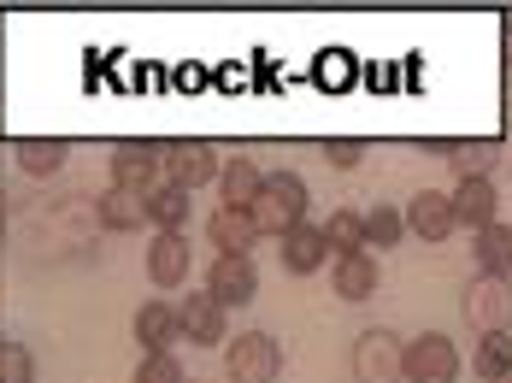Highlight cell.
<instances>
[{"instance_id":"obj_1","label":"cell","mask_w":512,"mask_h":383,"mask_svg":"<svg viewBox=\"0 0 512 383\" xmlns=\"http://www.w3.org/2000/svg\"><path fill=\"white\" fill-rule=\"evenodd\" d=\"M248 219H254L259 242L271 236H283V230H295V224H307V183H301V171H271L265 183H259L254 207H248Z\"/></svg>"},{"instance_id":"obj_2","label":"cell","mask_w":512,"mask_h":383,"mask_svg":"<svg viewBox=\"0 0 512 383\" xmlns=\"http://www.w3.org/2000/svg\"><path fill=\"white\" fill-rule=\"evenodd\" d=\"M224 378L230 383H277L283 378V342L271 330H242L224 342Z\"/></svg>"},{"instance_id":"obj_3","label":"cell","mask_w":512,"mask_h":383,"mask_svg":"<svg viewBox=\"0 0 512 383\" xmlns=\"http://www.w3.org/2000/svg\"><path fill=\"white\" fill-rule=\"evenodd\" d=\"M460 313H465V325L477 330V336L512 330V277L477 272L471 283H465V295H460Z\"/></svg>"},{"instance_id":"obj_4","label":"cell","mask_w":512,"mask_h":383,"mask_svg":"<svg viewBox=\"0 0 512 383\" xmlns=\"http://www.w3.org/2000/svg\"><path fill=\"white\" fill-rule=\"evenodd\" d=\"M460 378V348L442 330H424L401 348V383H454Z\"/></svg>"},{"instance_id":"obj_5","label":"cell","mask_w":512,"mask_h":383,"mask_svg":"<svg viewBox=\"0 0 512 383\" xmlns=\"http://www.w3.org/2000/svg\"><path fill=\"white\" fill-rule=\"evenodd\" d=\"M401 336L383 325L359 330L354 336V354H348V366H354V383H395L401 378Z\"/></svg>"},{"instance_id":"obj_6","label":"cell","mask_w":512,"mask_h":383,"mask_svg":"<svg viewBox=\"0 0 512 383\" xmlns=\"http://www.w3.org/2000/svg\"><path fill=\"white\" fill-rule=\"evenodd\" d=\"M177 336L189 342V348H224L230 342V313L212 301V295H183L177 301Z\"/></svg>"},{"instance_id":"obj_7","label":"cell","mask_w":512,"mask_h":383,"mask_svg":"<svg viewBox=\"0 0 512 383\" xmlns=\"http://www.w3.org/2000/svg\"><path fill=\"white\" fill-rule=\"evenodd\" d=\"M159 177H165L171 189L195 195L201 183H218V154H212L206 142H171V148L159 154Z\"/></svg>"},{"instance_id":"obj_8","label":"cell","mask_w":512,"mask_h":383,"mask_svg":"<svg viewBox=\"0 0 512 383\" xmlns=\"http://www.w3.org/2000/svg\"><path fill=\"white\" fill-rule=\"evenodd\" d=\"M106 171H112V189H124V195H154L159 189V148H148V142H118L112 160H106Z\"/></svg>"},{"instance_id":"obj_9","label":"cell","mask_w":512,"mask_h":383,"mask_svg":"<svg viewBox=\"0 0 512 383\" xmlns=\"http://www.w3.org/2000/svg\"><path fill=\"white\" fill-rule=\"evenodd\" d=\"M189 266H195L189 230H154V242H148V277H154V289H183Z\"/></svg>"},{"instance_id":"obj_10","label":"cell","mask_w":512,"mask_h":383,"mask_svg":"<svg viewBox=\"0 0 512 383\" xmlns=\"http://www.w3.org/2000/svg\"><path fill=\"white\" fill-rule=\"evenodd\" d=\"M206 295L230 313V307H248L259 301V272L254 260H230V254H218L212 266H206Z\"/></svg>"},{"instance_id":"obj_11","label":"cell","mask_w":512,"mask_h":383,"mask_svg":"<svg viewBox=\"0 0 512 383\" xmlns=\"http://www.w3.org/2000/svg\"><path fill=\"white\" fill-rule=\"evenodd\" d=\"M330 289L342 295V301H371L377 289H383V266H377V254L371 248H354V254H336L330 260Z\"/></svg>"},{"instance_id":"obj_12","label":"cell","mask_w":512,"mask_h":383,"mask_svg":"<svg viewBox=\"0 0 512 383\" xmlns=\"http://www.w3.org/2000/svg\"><path fill=\"white\" fill-rule=\"evenodd\" d=\"M407 230L412 236H424V242H448L460 224H454V201H448V189H418L407 201Z\"/></svg>"},{"instance_id":"obj_13","label":"cell","mask_w":512,"mask_h":383,"mask_svg":"<svg viewBox=\"0 0 512 383\" xmlns=\"http://www.w3.org/2000/svg\"><path fill=\"white\" fill-rule=\"evenodd\" d=\"M448 201H454V224L471 230V236L501 219V195H495V183H489V177H465V183H454V195H448Z\"/></svg>"},{"instance_id":"obj_14","label":"cell","mask_w":512,"mask_h":383,"mask_svg":"<svg viewBox=\"0 0 512 383\" xmlns=\"http://www.w3.org/2000/svg\"><path fill=\"white\" fill-rule=\"evenodd\" d=\"M277 242H283V248H277V260H283V272H289V277H312V272H324V260H330V248H324V230H318V224H295V230H283Z\"/></svg>"},{"instance_id":"obj_15","label":"cell","mask_w":512,"mask_h":383,"mask_svg":"<svg viewBox=\"0 0 512 383\" xmlns=\"http://www.w3.org/2000/svg\"><path fill=\"white\" fill-rule=\"evenodd\" d=\"M206 242L218 248V254H230V260H254L259 248V230L248 213H236V207H218L212 219H206Z\"/></svg>"},{"instance_id":"obj_16","label":"cell","mask_w":512,"mask_h":383,"mask_svg":"<svg viewBox=\"0 0 512 383\" xmlns=\"http://www.w3.org/2000/svg\"><path fill=\"white\" fill-rule=\"evenodd\" d=\"M130 330H136V342L148 348V354H171L183 336H177V301H142L136 307V319H130Z\"/></svg>"},{"instance_id":"obj_17","label":"cell","mask_w":512,"mask_h":383,"mask_svg":"<svg viewBox=\"0 0 512 383\" xmlns=\"http://www.w3.org/2000/svg\"><path fill=\"white\" fill-rule=\"evenodd\" d=\"M436 160L454 165V177H489L495 160H501V142L495 136H471V142H436Z\"/></svg>"},{"instance_id":"obj_18","label":"cell","mask_w":512,"mask_h":383,"mask_svg":"<svg viewBox=\"0 0 512 383\" xmlns=\"http://www.w3.org/2000/svg\"><path fill=\"white\" fill-rule=\"evenodd\" d=\"M259 183H265V171H259L248 154H236V160L218 165V195H224V207H236V213H248V207H254Z\"/></svg>"},{"instance_id":"obj_19","label":"cell","mask_w":512,"mask_h":383,"mask_svg":"<svg viewBox=\"0 0 512 383\" xmlns=\"http://www.w3.org/2000/svg\"><path fill=\"white\" fill-rule=\"evenodd\" d=\"M148 195H124V189H106L101 201H95V224L112 230V236H124V230H142L148 224V207H142Z\"/></svg>"},{"instance_id":"obj_20","label":"cell","mask_w":512,"mask_h":383,"mask_svg":"<svg viewBox=\"0 0 512 383\" xmlns=\"http://www.w3.org/2000/svg\"><path fill=\"white\" fill-rule=\"evenodd\" d=\"M471 372L483 383L512 378V330H495V336H477V342H471Z\"/></svg>"},{"instance_id":"obj_21","label":"cell","mask_w":512,"mask_h":383,"mask_svg":"<svg viewBox=\"0 0 512 383\" xmlns=\"http://www.w3.org/2000/svg\"><path fill=\"white\" fill-rule=\"evenodd\" d=\"M471 254H477V272L489 277H512V224H489V230H477L471 236Z\"/></svg>"},{"instance_id":"obj_22","label":"cell","mask_w":512,"mask_h":383,"mask_svg":"<svg viewBox=\"0 0 512 383\" xmlns=\"http://www.w3.org/2000/svg\"><path fill=\"white\" fill-rule=\"evenodd\" d=\"M142 207H148V224L154 230H189V213H195V201L183 189H171V183H159Z\"/></svg>"},{"instance_id":"obj_23","label":"cell","mask_w":512,"mask_h":383,"mask_svg":"<svg viewBox=\"0 0 512 383\" xmlns=\"http://www.w3.org/2000/svg\"><path fill=\"white\" fill-rule=\"evenodd\" d=\"M65 154H71V148H65L59 136H24V142H18V165H24L30 177H53V171L65 165Z\"/></svg>"},{"instance_id":"obj_24","label":"cell","mask_w":512,"mask_h":383,"mask_svg":"<svg viewBox=\"0 0 512 383\" xmlns=\"http://www.w3.org/2000/svg\"><path fill=\"white\" fill-rule=\"evenodd\" d=\"M318 230H324V248H336V254H354V248H365V213H354V207H336V213L318 224Z\"/></svg>"},{"instance_id":"obj_25","label":"cell","mask_w":512,"mask_h":383,"mask_svg":"<svg viewBox=\"0 0 512 383\" xmlns=\"http://www.w3.org/2000/svg\"><path fill=\"white\" fill-rule=\"evenodd\" d=\"M401 236H407V219H401V207H383V201H377V207L365 213V248H395Z\"/></svg>"},{"instance_id":"obj_26","label":"cell","mask_w":512,"mask_h":383,"mask_svg":"<svg viewBox=\"0 0 512 383\" xmlns=\"http://www.w3.org/2000/svg\"><path fill=\"white\" fill-rule=\"evenodd\" d=\"M0 383H36V354H30V342H0Z\"/></svg>"},{"instance_id":"obj_27","label":"cell","mask_w":512,"mask_h":383,"mask_svg":"<svg viewBox=\"0 0 512 383\" xmlns=\"http://www.w3.org/2000/svg\"><path fill=\"white\" fill-rule=\"evenodd\" d=\"M136 383H189V378H183L177 354H142V366H136Z\"/></svg>"},{"instance_id":"obj_28","label":"cell","mask_w":512,"mask_h":383,"mask_svg":"<svg viewBox=\"0 0 512 383\" xmlns=\"http://www.w3.org/2000/svg\"><path fill=\"white\" fill-rule=\"evenodd\" d=\"M324 160L336 165V171H354V165L365 160V142H354V136H336V142H324Z\"/></svg>"},{"instance_id":"obj_29","label":"cell","mask_w":512,"mask_h":383,"mask_svg":"<svg viewBox=\"0 0 512 383\" xmlns=\"http://www.w3.org/2000/svg\"><path fill=\"white\" fill-rule=\"evenodd\" d=\"M501 48H507V65H512V18H507V30H501Z\"/></svg>"},{"instance_id":"obj_30","label":"cell","mask_w":512,"mask_h":383,"mask_svg":"<svg viewBox=\"0 0 512 383\" xmlns=\"http://www.w3.org/2000/svg\"><path fill=\"white\" fill-rule=\"evenodd\" d=\"M507 383H512V378H507Z\"/></svg>"}]
</instances>
